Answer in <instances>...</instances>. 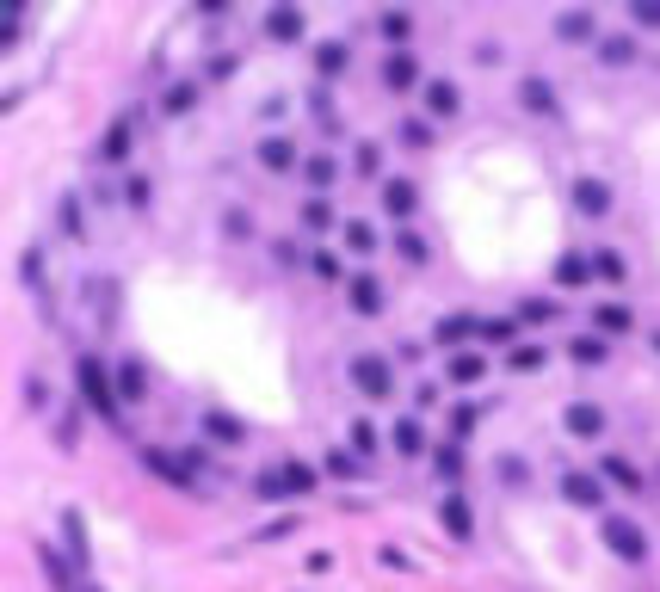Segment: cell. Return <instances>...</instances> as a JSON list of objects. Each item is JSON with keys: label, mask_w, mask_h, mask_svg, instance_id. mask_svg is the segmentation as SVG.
<instances>
[{"label": "cell", "mask_w": 660, "mask_h": 592, "mask_svg": "<svg viewBox=\"0 0 660 592\" xmlns=\"http://www.w3.org/2000/svg\"><path fill=\"white\" fill-rule=\"evenodd\" d=\"M525 315H531V321H556L562 309H556V303H543V296H531V303H525Z\"/></svg>", "instance_id": "47"}, {"label": "cell", "mask_w": 660, "mask_h": 592, "mask_svg": "<svg viewBox=\"0 0 660 592\" xmlns=\"http://www.w3.org/2000/svg\"><path fill=\"white\" fill-rule=\"evenodd\" d=\"M352 383L364 389V395H371V401H395V370L377 358V352H352Z\"/></svg>", "instance_id": "2"}, {"label": "cell", "mask_w": 660, "mask_h": 592, "mask_svg": "<svg viewBox=\"0 0 660 592\" xmlns=\"http://www.w3.org/2000/svg\"><path fill=\"white\" fill-rule=\"evenodd\" d=\"M284 494H315V469H309V463H297V457H290L284 469H272V475H260V500H284Z\"/></svg>", "instance_id": "3"}, {"label": "cell", "mask_w": 660, "mask_h": 592, "mask_svg": "<svg viewBox=\"0 0 660 592\" xmlns=\"http://www.w3.org/2000/svg\"><path fill=\"white\" fill-rule=\"evenodd\" d=\"M383 81H389L395 93H408V87L420 81V62H414V50H389V62H383Z\"/></svg>", "instance_id": "9"}, {"label": "cell", "mask_w": 660, "mask_h": 592, "mask_svg": "<svg viewBox=\"0 0 660 592\" xmlns=\"http://www.w3.org/2000/svg\"><path fill=\"white\" fill-rule=\"evenodd\" d=\"M562 500H568V506H605L599 475H580V469H568V475H562Z\"/></svg>", "instance_id": "7"}, {"label": "cell", "mask_w": 660, "mask_h": 592, "mask_svg": "<svg viewBox=\"0 0 660 592\" xmlns=\"http://www.w3.org/2000/svg\"><path fill=\"white\" fill-rule=\"evenodd\" d=\"M500 481H512V488H525V463H519V457H500Z\"/></svg>", "instance_id": "45"}, {"label": "cell", "mask_w": 660, "mask_h": 592, "mask_svg": "<svg viewBox=\"0 0 660 592\" xmlns=\"http://www.w3.org/2000/svg\"><path fill=\"white\" fill-rule=\"evenodd\" d=\"M149 198H155V179H149V173H130V179H124V204H130V210H149Z\"/></svg>", "instance_id": "28"}, {"label": "cell", "mask_w": 660, "mask_h": 592, "mask_svg": "<svg viewBox=\"0 0 660 592\" xmlns=\"http://www.w3.org/2000/svg\"><path fill=\"white\" fill-rule=\"evenodd\" d=\"M62 537H68V555L87 562V525H81V512H62Z\"/></svg>", "instance_id": "27"}, {"label": "cell", "mask_w": 660, "mask_h": 592, "mask_svg": "<svg viewBox=\"0 0 660 592\" xmlns=\"http://www.w3.org/2000/svg\"><path fill=\"white\" fill-rule=\"evenodd\" d=\"M574 210H580V216H605V210H611V185H605V179H580V185H574Z\"/></svg>", "instance_id": "10"}, {"label": "cell", "mask_w": 660, "mask_h": 592, "mask_svg": "<svg viewBox=\"0 0 660 592\" xmlns=\"http://www.w3.org/2000/svg\"><path fill=\"white\" fill-rule=\"evenodd\" d=\"M568 358H574V364H605V358H611V346L599 340V333H580V340L568 346Z\"/></svg>", "instance_id": "23"}, {"label": "cell", "mask_w": 660, "mask_h": 592, "mask_svg": "<svg viewBox=\"0 0 660 592\" xmlns=\"http://www.w3.org/2000/svg\"><path fill=\"white\" fill-rule=\"evenodd\" d=\"M469 333H482V321H469V315H445V321H438V346H457V340H469Z\"/></svg>", "instance_id": "24"}, {"label": "cell", "mask_w": 660, "mask_h": 592, "mask_svg": "<svg viewBox=\"0 0 660 592\" xmlns=\"http://www.w3.org/2000/svg\"><path fill=\"white\" fill-rule=\"evenodd\" d=\"M124 155H130V118H112V130L93 148V161H124Z\"/></svg>", "instance_id": "12"}, {"label": "cell", "mask_w": 660, "mask_h": 592, "mask_svg": "<svg viewBox=\"0 0 660 592\" xmlns=\"http://www.w3.org/2000/svg\"><path fill=\"white\" fill-rule=\"evenodd\" d=\"M352 451H358V457H371V451H377V432L364 426V420H352Z\"/></svg>", "instance_id": "41"}, {"label": "cell", "mask_w": 660, "mask_h": 592, "mask_svg": "<svg viewBox=\"0 0 660 592\" xmlns=\"http://www.w3.org/2000/svg\"><path fill=\"white\" fill-rule=\"evenodd\" d=\"M568 432H574V438H599V432H605V414H599L593 401H574V407H568Z\"/></svg>", "instance_id": "16"}, {"label": "cell", "mask_w": 660, "mask_h": 592, "mask_svg": "<svg viewBox=\"0 0 660 592\" xmlns=\"http://www.w3.org/2000/svg\"><path fill=\"white\" fill-rule=\"evenodd\" d=\"M556 37H562V44H593V37H599V13H593V7L556 13Z\"/></svg>", "instance_id": "5"}, {"label": "cell", "mask_w": 660, "mask_h": 592, "mask_svg": "<svg viewBox=\"0 0 660 592\" xmlns=\"http://www.w3.org/2000/svg\"><path fill=\"white\" fill-rule=\"evenodd\" d=\"M81 592H99V586H81Z\"/></svg>", "instance_id": "52"}, {"label": "cell", "mask_w": 660, "mask_h": 592, "mask_svg": "<svg viewBox=\"0 0 660 592\" xmlns=\"http://www.w3.org/2000/svg\"><path fill=\"white\" fill-rule=\"evenodd\" d=\"M389 444H395V451H401V457H420V451H426V438H420V426H414V420H395V432H389Z\"/></svg>", "instance_id": "25"}, {"label": "cell", "mask_w": 660, "mask_h": 592, "mask_svg": "<svg viewBox=\"0 0 660 592\" xmlns=\"http://www.w3.org/2000/svg\"><path fill=\"white\" fill-rule=\"evenodd\" d=\"M75 377H81V401H87V414H99V420H118V407H124V395H118V383H112V370H105V358H93V352H81V364H75Z\"/></svg>", "instance_id": "1"}, {"label": "cell", "mask_w": 660, "mask_h": 592, "mask_svg": "<svg viewBox=\"0 0 660 592\" xmlns=\"http://www.w3.org/2000/svg\"><path fill=\"white\" fill-rule=\"evenodd\" d=\"M605 543H611L617 562H642L648 555V537H642V525H630V518H605Z\"/></svg>", "instance_id": "4"}, {"label": "cell", "mask_w": 660, "mask_h": 592, "mask_svg": "<svg viewBox=\"0 0 660 592\" xmlns=\"http://www.w3.org/2000/svg\"><path fill=\"white\" fill-rule=\"evenodd\" d=\"M432 463H438V475H451V481L463 475V451H457V444H445V451H438Z\"/></svg>", "instance_id": "39"}, {"label": "cell", "mask_w": 660, "mask_h": 592, "mask_svg": "<svg viewBox=\"0 0 660 592\" xmlns=\"http://www.w3.org/2000/svg\"><path fill=\"white\" fill-rule=\"evenodd\" d=\"M506 364H512V370H537V364H543V352H537V346H512V352H506Z\"/></svg>", "instance_id": "40"}, {"label": "cell", "mask_w": 660, "mask_h": 592, "mask_svg": "<svg viewBox=\"0 0 660 592\" xmlns=\"http://www.w3.org/2000/svg\"><path fill=\"white\" fill-rule=\"evenodd\" d=\"M599 469L617 481V488H630V494H642V475L630 469V463H623V457H599Z\"/></svg>", "instance_id": "29"}, {"label": "cell", "mask_w": 660, "mask_h": 592, "mask_svg": "<svg viewBox=\"0 0 660 592\" xmlns=\"http://www.w3.org/2000/svg\"><path fill=\"white\" fill-rule=\"evenodd\" d=\"M309 31V19H303V7H284V0H278V7L266 13V37H278V44H297V37Z\"/></svg>", "instance_id": "6"}, {"label": "cell", "mask_w": 660, "mask_h": 592, "mask_svg": "<svg viewBox=\"0 0 660 592\" xmlns=\"http://www.w3.org/2000/svg\"><path fill=\"white\" fill-rule=\"evenodd\" d=\"M346 296H352V309H358V315H383V290H377V278H364V272H358V278L346 284Z\"/></svg>", "instance_id": "15"}, {"label": "cell", "mask_w": 660, "mask_h": 592, "mask_svg": "<svg viewBox=\"0 0 660 592\" xmlns=\"http://www.w3.org/2000/svg\"><path fill=\"white\" fill-rule=\"evenodd\" d=\"M346 247H352V253L364 259V253H377V235L364 229V222H346Z\"/></svg>", "instance_id": "33"}, {"label": "cell", "mask_w": 660, "mask_h": 592, "mask_svg": "<svg viewBox=\"0 0 660 592\" xmlns=\"http://www.w3.org/2000/svg\"><path fill=\"white\" fill-rule=\"evenodd\" d=\"M482 370H488V364H482V352H451L445 377H451V383H475V377H482Z\"/></svg>", "instance_id": "22"}, {"label": "cell", "mask_w": 660, "mask_h": 592, "mask_svg": "<svg viewBox=\"0 0 660 592\" xmlns=\"http://www.w3.org/2000/svg\"><path fill=\"white\" fill-rule=\"evenodd\" d=\"M303 222H309V229H327V222H334V210H327L321 198H309V204H303Z\"/></svg>", "instance_id": "42"}, {"label": "cell", "mask_w": 660, "mask_h": 592, "mask_svg": "<svg viewBox=\"0 0 660 592\" xmlns=\"http://www.w3.org/2000/svg\"><path fill=\"white\" fill-rule=\"evenodd\" d=\"M352 62V50L346 44H334V37H327V44H315V74H321V81H334V74Z\"/></svg>", "instance_id": "20"}, {"label": "cell", "mask_w": 660, "mask_h": 592, "mask_svg": "<svg viewBox=\"0 0 660 592\" xmlns=\"http://www.w3.org/2000/svg\"><path fill=\"white\" fill-rule=\"evenodd\" d=\"M142 389H149V370L130 358V364L118 370V395H124V401H142Z\"/></svg>", "instance_id": "26"}, {"label": "cell", "mask_w": 660, "mask_h": 592, "mask_svg": "<svg viewBox=\"0 0 660 592\" xmlns=\"http://www.w3.org/2000/svg\"><path fill=\"white\" fill-rule=\"evenodd\" d=\"M519 105L525 111H556V87H549L543 74H525V81H519Z\"/></svg>", "instance_id": "13"}, {"label": "cell", "mask_w": 660, "mask_h": 592, "mask_svg": "<svg viewBox=\"0 0 660 592\" xmlns=\"http://www.w3.org/2000/svg\"><path fill=\"white\" fill-rule=\"evenodd\" d=\"M457 105H463L457 81H432L426 87V111H432V118H457Z\"/></svg>", "instance_id": "17"}, {"label": "cell", "mask_w": 660, "mask_h": 592, "mask_svg": "<svg viewBox=\"0 0 660 592\" xmlns=\"http://www.w3.org/2000/svg\"><path fill=\"white\" fill-rule=\"evenodd\" d=\"M260 167H272V173H290V167H303L297 142H290V136H266V142H260Z\"/></svg>", "instance_id": "8"}, {"label": "cell", "mask_w": 660, "mask_h": 592, "mask_svg": "<svg viewBox=\"0 0 660 592\" xmlns=\"http://www.w3.org/2000/svg\"><path fill=\"white\" fill-rule=\"evenodd\" d=\"M556 278H562V284H586V278H593V259H580V253H568V259H562V266H556Z\"/></svg>", "instance_id": "31"}, {"label": "cell", "mask_w": 660, "mask_h": 592, "mask_svg": "<svg viewBox=\"0 0 660 592\" xmlns=\"http://www.w3.org/2000/svg\"><path fill=\"white\" fill-rule=\"evenodd\" d=\"M593 272H599V278H623V259H617V253H599Z\"/></svg>", "instance_id": "46"}, {"label": "cell", "mask_w": 660, "mask_h": 592, "mask_svg": "<svg viewBox=\"0 0 660 592\" xmlns=\"http://www.w3.org/2000/svg\"><path fill=\"white\" fill-rule=\"evenodd\" d=\"M334 173H340V161H334V155H303V179H309V185H327Z\"/></svg>", "instance_id": "30"}, {"label": "cell", "mask_w": 660, "mask_h": 592, "mask_svg": "<svg viewBox=\"0 0 660 592\" xmlns=\"http://www.w3.org/2000/svg\"><path fill=\"white\" fill-rule=\"evenodd\" d=\"M414 204H420L414 179H389V185H383V210H389V216H414Z\"/></svg>", "instance_id": "14"}, {"label": "cell", "mask_w": 660, "mask_h": 592, "mask_svg": "<svg viewBox=\"0 0 660 592\" xmlns=\"http://www.w3.org/2000/svg\"><path fill=\"white\" fill-rule=\"evenodd\" d=\"M272 247H278V266H297V259H303V247H297V241H272Z\"/></svg>", "instance_id": "51"}, {"label": "cell", "mask_w": 660, "mask_h": 592, "mask_svg": "<svg viewBox=\"0 0 660 592\" xmlns=\"http://www.w3.org/2000/svg\"><path fill=\"white\" fill-rule=\"evenodd\" d=\"M352 167H358V173H377V167H383V148H377V142H358Z\"/></svg>", "instance_id": "38"}, {"label": "cell", "mask_w": 660, "mask_h": 592, "mask_svg": "<svg viewBox=\"0 0 660 592\" xmlns=\"http://www.w3.org/2000/svg\"><path fill=\"white\" fill-rule=\"evenodd\" d=\"M599 327H630V315H623L617 303H605V309H599Z\"/></svg>", "instance_id": "49"}, {"label": "cell", "mask_w": 660, "mask_h": 592, "mask_svg": "<svg viewBox=\"0 0 660 592\" xmlns=\"http://www.w3.org/2000/svg\"><path fill=\"white\" fill-rule=\"evenodd\" d=\"M630 19L648 25V31H660V0H630Z\"/></svg>", "instance_id": "37"}, {"label": "cell", "mask_w": 660, "mask_h": 592, "mask_svg": "<svg viewBox=\"0 0 660 592\" xmlns=\"http://www.w3.org/2000/svg\"><path fill=\"white\" fill-rule=\"evenodd\" d=\"M395 253L408 259V266H426V241H420L414 229H401V235H395Z\"/></svg>", "instance_id": "32"}, {"label": "cell", "mask_w": 660, "mask_h": 592, "mask_svg": "<svg viewBox=\"0 0 660 592\" xmlns=\"http://www.w3.org/2000/svg\"><path fill=\"white\" fill-rule=\"evenodd\" d=\"M38 562H44V574H50V586H56V592H81V586H75V574H68V562H62V549H50V543H44V549H38Z\"/></svg>", "instance_id": "21"}, {"label": "cell", "mask_w": 660, "mask_h": 592, "mask_svg": "<svg viewBox=\"0 0 660 592\" xmlns=\"http://www.w3.org/2000/svg\"><path fill=\"white\" fill-rule=\"evenodd\" d=\"M142 469H155V475H167L173 488H192V469L186 463H173L167 451H155V444H142Z\"/></svg>", "instance_id": "11"}, {"label": "cell", "mask_w": 660, "mask_h": 592, "mask_svg": "<svg viewBox=\"0 0 660 592\" xmlns=\"http://www.w3.org/2000/svg\"><path fill=\"white\" fill-rule=\"evenodd\" d=\"M408 31H414L408 13H383V37H389V44H408Z\"/></svg>", "instance_id": "35"}, {"label": "cell", "mask_w": 660, "mask_h": 592, "mask_svg": "<svg viewBox=\"0 0 660 592\" xmlns=\"http://www.w3.org/2000/svg\"><path fill=\"white\" fill-rule=\"evenodd\" d=\"M192 99H198V87H192V81H179V87H167L161 105H167V111H192Z\"/></svg>", "instance_id": "36"}, {"label": "cell", "mask_w": 660, "mask_h": 592, "mask_svg": "<svg viewBox=\"0 0 660 592\" xmlns=\"http://www.w3.org/2000/svg\"><path fill=\"white\" fill-rule=\"evenodd\" d=\"M438 518H445V531H451L457 543H469V506H463V494H445V500H438Z\"/></svg>", "instance_id": "18"}, {"label": "cell", "mask_w": 660, "mask_h": 592, "mask_svg": "<svg viewBox=\"0 0 660 592\" xmlns=\"http://www.w3.org/2000/svg\"><path fill=\"white\" fill-rule=\"evenodd\" d=\"M204 426H210V432H216V438H229V444H235V438H241V426H235V420H223V414H204Z\"/></svg>", "instance_id": "44"}, {"label": "cell", "mask_w": 660, "mask_h": 592, "mask_svg": "<svg viewBox=\"0 0 660 592\" xmlns=\"http://www.w3.org/2000/svg\"><path fill=\"white\" fill-rule=\"evenodd\" d=\"M309 111H315L321 124H334V99H327V87H315V93H309Z\"/></svg>", "instance_id": "43"}, {"label": "cell", "mask_w": 660, "mask_h": 592, "mask_svg": "<svg viewBox=\"0 0 660 592\" xmlns=\"http://www.w3.org/2000/svg\"><path fill=\"white\" fill-rule=\"evenodd\" d=\"M62 235H68V241L87 235V229H81V198H62Z\"/></svg>", "instance_id": "34"}, {"label": "cell", "mask_w": 660, "mask_h": 592, "mask_svg": "<svg viewBox=\"0 0 660 592\" xmlns=\"http://www.w3.org/2000/svg\"><path fill=\"white\" fill-rule=\"evenodd\" d=\"M327 469H334V475H358V457H346V451H334V457H327Z\"/></svg>", "instance_id": "50"}, {"label": "cell", "mask_w": 660, "mask_h": 592, "mask_svg": "<svg viewBox=\"0 0 660 592\" xmlns=\"http://www.w3.org/2000/svg\"><path fill=\"white\" fill-rule=\"evenodd\" d=\"M599 62L605 68H630L636 62V37H623V31L617 37H599Z\"/></svg>", "instance_id": "19"}, {"label": "cell", "mask_w": 660, "mask_h": 592, "mask_svg": "<svg viewBox=\"0 0 660 592\" xmlns=\"http://www.w3.org/2000/svg\"><path fill=\"white\" fill-rule=\"evenodd\" d=\"M482 340L494 346V340H512V321H482Z\"/></svg>", "instance_id": "48"}]
</instances>
